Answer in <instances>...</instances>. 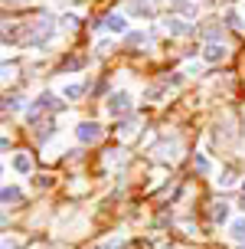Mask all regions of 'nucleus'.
<instances>
[{"label": "nucleus", "mask_w": 245, "mask_h": 249, "mask_svg": "<svg viewBox=\"0 0 245 249\" xmlns=\"http://www.w3.org/2000/svg\"><path fill=\"white\" fill-rule=\"evenodd\" d=\"M75 138H79L82 144H95L98 138H101V124L98 122H82L75 128Z\"/></svg>", "instance_id": "nucleus-2"}, {"label": "nucleus", "mask_w": 245, "mask_h": 249, "mask_svg": "<svg viewBox=\"0 0 245 249\" xmlns=\"http://www.w3.org/2000/svg\"><path fill=\"white\" fill-rule=\"evenodd\" d=\"M105 108H108V115H124L131 108V92H111Z\"/></svg>", "instance_id": "nucleus-1"}, {"label": "nucleus", "mask_w": 245, "mask_h": 249, "mask_svg": "<svg viewBox=\"0 0 245 249\" xmlns=\"http://www.w3.org/2000/svg\"><path fill=\"white\" fill-rule=\"evenodd\" d=\"M49 36H52V23H49V20H36V26H33V33H30L26 43H30V46H43Z\"/></svg>", "instance_id": "nucleus-3"}, {"label": "nucleus", "mask_w": 245, "mask_h": 249, "mask_svg": "<svg viewBox=\"0 0 245 249\" xmlns=\"http://www.w3.org/2000/svg\"><path fill=\"white\" fill-rule=\"evenodd\" d=\"M242 249H245V246H242Z\"/></svg>", "instance_id": "nucleus-24"}, {"label": "nucleus", "mask_w": 245, "mask_h": 249, "mask_svg": "<svg viewBox=\"0 0 245 249\" xmlns=\"http://www.w3.org/2000/svg\"><path fill=\"white\" fill-rule=\"evenodd\" d=\"M82 92H85V86H79V82H72V86H65V89H62V95H65L69 102L82 99Z\"/></svg>", "instance_id": "nucleus-13"}, {"label": "nucleus", "mask_w": 245, "mask_h": 249, "mask_svg": "<svg viewBox=\"0 0 245 249\" xmlns=\"http://www.w3.org/2000/svg\"><path fill=\"white\" fill-rule=\"evenodd\" d=\"M173 3V10L177 13H183V17H196V3L193 0H170Z\"/></svg>", "instance_id": "nucleus-11"}, {"label": "nucleus", "mask_w": 245, "mask_h": 249, "mask_svg": "<svg viewBox=\"0 0 245 249\" xmlns=\"http://www.w3.org/2000/svg\"><path fill=\"white\" fill-rule=\"evenodd\" d=\"M128 43H147V33H131V36H128Z\"/></svg>", "instance_id": "nucleus-19"}, {"label": "nucleus", "mask_w": 245, "mask_h": 249, "mask_svg": "<svg viewBox=\"0 0 245 249\" xmlns=\"http://www.w3.org/2000/svg\"><path fill=\"white\" fill-rule=\"evenodd\" d=\"M229 236H232L235 243H245V216H239V220L229 223Z\"/></svg>", "instance_id": "nucleus-10"}, {"label": "nucleus", "mask_w": 245, "mask_h": 249, "mask_svg": "<svg viewBox=\"0 0 245 249\" xmlns=\"http://www.w3.org/2000/svg\"><path fill=\"white\" fill-rule=\"evenodd\" d=\"M242 207H245V200H242Z\"/></svg>", "instance_id": "nucleus-22"}, {"label": "nucleus", "mask_w": 245, "mask_h": 249, "mask_svg": "<svg viewBox=\"0 0 245 249\" xmlns=\"http://www.w3.org/2000/svg\"><path fill=\"white\" fill-rule=\"evenodd\" d=\"M196 171H203V174H206V171H209V161H206V158H203V154H196Z\"/></svg>", "instance_id": "nucleus-17"}, {"label": "nucleus", "mask_w": 245, "mask_h": 249, "mask_svg": "<svg viewBox=\"0 0 245 249\" xmlns=\"http://www.w3.org/2000/svg\"><path fill=\"white\" fill-rule=\"evenodd\" d=\"M242 190H245V184H242Z\"/></svg>", "instance_id": "nucleus-23"}, {"label": "nucleus", "mask_w": 245, "mask_h": 249, "mask_svg": "<svg viewBox=\"0 0 245 249\" xmlns=\"http://www.w3.org/2000/svg\"><path fill=\"white\" fill-rule=\"evenodd\" d=\"M232 184H235V174H232V171H226V174L219 177V187H232Z\"/></svg>", "instance_id": "nucleus-16"}, {"label": "nucleus", "mask_w": 245, "mask_h": 249, "mask_svg": "<svg viewBox=\"0 0 245 249\" xmlns=\"http://www.w3.org/2000/svg\"><path fill=\"white\" fill-rule=\"evenodd\" d=\"M226 23H232V26H242V20H239V13H235V10H229V13H226Z\"/></svg>", "instance_id": "nucleus-18"}, {"label": "nucleus", "mask_w": 245, "mask_h": 249, "mask_svg": "<svg viewBox=\"0 0 245 249\" xmlns=\"http://www.w3.org/2000/svg\"><path fill=\"white\" fill-rule=\"evenodd\" d=\"M226 56H229V50H226L222 43H206V46H203V59L206 62H222Z\"/></svg>", "instance_id": "nucleus-4"}, {"label": "nucleus", "mask_w": 245, "mask_h": 249, "mask_svg": "<svg viewBox=\"0 0 245 249\" xmlns=\"http://www.w3.org/2000/svg\"><path fill=\"white\" fill-rule=\"evenodd\" d=\"M167 30H170L173 36H193L196 33V26H190L186 20H180V17H170V20H167Z\"/></svg>", "instance_id": "nucleus-5"}, {"label": "nucleus", "mask_w": 245, "mask_h": 249, "mask_svg": "<svg viewBox=\"0 0 245 249\" xmlns=\"http://www.w3.org/2000/svg\"><path fill=\"white\" fill-rule=\"evenodd\" d=\"M13 171H16V174H30V171H33L30 154H13Z\"/></svg>", "instance_id": "nucleus-8"}, {"label": "nucleus", "mask_w": 245, "mask_h": 249, "mask_svg": "<svg viewBox=\"0 0 245 249\" xmlns=\"http://www.w3.org/2000/svg\"><path fill=\"white\" fill-rule=\"evenodd\" d=\"M121 246V243H118V239H111V243H105V246H95V249H118Z\"/></svg>", "instance_id": "nucleus-20"}, {"label": "nucleus", "mask_w": 245, "mask_h": 249, "mask_svg": "<svg viewBox=\"0 0 245 249\" xmlns=\"http://www.w3.org/2000/svg\"><path fill=\"white\" fill-rule=\"evenodd\" d=\"M229 216H232L229 203H212V220H216V223H232Z\"/></svg>", "instance_id": "nucleus-9"}, {"label": "nucleus", "mask_w": 245, "mask_h": 249, "mask_svg": "<svg viewBox=\"0 0 245 249\" xmlns=\"http://www.w3.org/2000/svg\"><path fill=\"white\" fill-rule=\"evenodd\" d=\"M101 26H108L111 33H128V20H124L121 13H108V17L101 20Z\"/></svg>", "instance_id": "nucleus-6"}, {"label": "nucleus", "mask_w": 245, "mask_h": 249, "mask_svg": "<svg viewBox=\"0 0 245 249\" xmlns=\"http://www.w3.org/2000/svg\"><path fill=\"white\" fill-rule=\"evenodd\" d=\"M3 249H16V246H10V239H7V243H3Z\"/></svg>", "instance_id": "nucleus-21"}, {"label": "nucleus", "mask_w": 245, "mask_h": 249, "mask_svg": "<svg viewBox=\"0 0 245 249\" xmlns=\"http://www.w3.org/2000/svg\"><path fill=\"white\" fill-rule=\"evenodd\" d=\"M36 105H39V108H62V102H56L52 92H43V95L36 99Z\"/></svg>", "instance_id": "nucleus-12"}, {"label": "nucleus", "mask_w": 245, "mask_h": 249, "mask_svg": "<svg viewBox=\"0 0 245 249\" xmlns=\"http://www.w3.org/2000/svg\"><path fill=\"white\" fill-rule=\"evenodd\" d=\"M20 197H23V190L13 184H3V190H0V200H3V207H10V203H20Z\"/></svg>", "instance_id": "nucleus-7"}, {"label": "nucleus", "mask_w": 245, "mask_h": 249, "mask_svg": "<svg viewBox=\"0 0 245 249\" xmlns=\"http://www.w3.org/2000/svg\"><path fill=\"white\" fill-rule=\"evenodd\" d=\"M3 108H7V112H23V99H20V95H7Z\"/></svg>", "instance_id": "nucleus-14"}, {"label": "nucleus", "mask_w": 245, "mask_h": 249, "mask_svg": "<svg viewBox=\"0 0 245 249\" xmlns=\"http://www.w3.org/2000/svg\"><path fill=\"white\" fill-rule=\"evenodd\" d=\"M131 10L134 13H150L154 10V0H131Z\"/></svg>", "instance_id": "nucleus-15"}]
</instances>
